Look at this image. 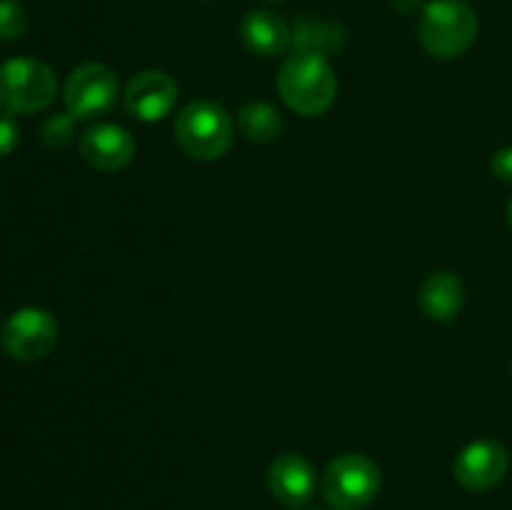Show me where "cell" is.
I'll use <instances>...</instances> for the list:
<instances>
[{
  "label": "cell",
  "instance_id": "1",
  "mask_svg": "<svg viewBox=\"0 0 512 510\" xmlns=\"http://www.w3.org/2000/svg\"><path fill=\"white\" fill-rule=\"evenodd\" d=\"M278 93L283 103L305 118L323 115L338 95V78L325 55L295 50L278 73Z\"/></svg>",
  "mask_w": 512,
  "mask_h": 510
},
{
  "label": "cell",
  "instance_id": "2",
  "mask_svg": "<svg viewBox=\"0 0 512 510\" xmlns=\"http://www.w3.org/2000/svg\"><path fill=\"white\" fill-rule=\"evenodd\" d=\"M418 38L435 58H458L478 38V15L463 0H430L420 13Z\"/></svg>",
  "mask_w": 512,
  "mask_h": 510
},
{
  "label": "cell",
  "instance_id": "3",
  "mask_svg": "<svg viewBox=\"0 0 512 510\" xmlns=\"http://www.w3.org/2000/svg\"><path fill=\"white\" fill-rule=\"evenodd\" d=\"M175 140L193 160H218L233 145V118L213 100H193L175 118Z\"/></svg>",
  "mask_w": 512,
  "mask_h": 510
},
{
  "label": "cell",
  "instance_id": "4",
  "mask_svg": "<svg viewBox=\"0 0 512 510\" xmlns=\"http://www.w3.org/2000/svg\"><path fill=\"white\" fill-rule=\"evenodd\" d=\"M55 93H58V80L43 60L13 58L0 65V110L3 113H38L53 103Z\"/></svg>",
  "mask_w": 512,
  "mask_h": 510
},
{
  "label": "cell",
  "instance_id": "5",
  "mask_svg": "<svg viewBox=\"0 0 512 510\" xmlns=\"http://www.w3.org/2000/svg\"><path fill=\"white\" fill-rule=\"evenodd\" d=\"M380 493V468L360 453L335 458L323 473V495L338 510H363Z\"/></svg>",
  "mask_w": 512,
  "mask_h": 510
},
{
  "label": "cell",
  "instance_id": "6",
  "mask_svg": "<svg viewBox=\"0 0 512 510\" xmlns=\"http://www.w3.org/2000/svg\"><path fill=\"white\" fill-rule=\"evenodd\" d=\"M118 75L103 63H83L70 70L63 85L68 113L78 120H93L108 113L118 100Z\"/></svg>",
  "mask_w": 512,
  "mask_h": 510
},
{
  "label": "cell",
  "instance_id": "7",
  "mask_svg": "<svg viewBox=\"0 0 512 510\" xmlns=\"http://www.w3.org/2000/svg\"><path fill=\"white\" fill-rule=\"evenodd\" d=\"M58 320L45 308H20L0 328V345L20 363L40 360L58 343Z\"/></svg>",
  "mask_w": 512,
  "mask_h": 510
},
{
  "label": "cell",
  "instance_id": "8",
  "mask_svg": "<svg viewBox=\"0 0 512 510\" xmlns=\"http://www.w3.org/2000/svg\"><path fill=\"white\" fill-rule=\"evenodd\" d=\"M510 465V455L503 443L493 438L475 440V443L465 445L458 453L453 465L455 480L463 485L465 490L473 493H485V490L495 488L500 480L505 478Z\"/></svg>",
  "mask_w": 512,
  "mask_h": 510
},
{
  "label": "cell",
  "instance_id": "9",
  "mask_svg": "<svg viewBox=\"0 0 512 510\" xmlns=\"http://www.w3.org/2000/svg\"><path fill=\"white\" fill-rule=\"evenodd\" d=\"M125 110L143 123L165 118L178 103V83L165 70H143L125 85Z\"/></svg>",
  "mask_w": 512,
  "mask_h": 510
},
{
  "label": "cell",
  "instance_id": "10",
  "mask_svg": "<svg viewBox=\"0 0 512 510\" xmlns=\"http://www.w3.org/2000/svg\"><path fill=\"white\" fill-rule=\"evenodd\" d=\"M78 148L85 163L103 173L128 168L135 158L133 135L115 123H100L85 130L78 140Z\"/></svg>",
  "mask_w": 512,
  "mask_h": 510
},
{
  "label": "cell",
  "instance_id": "11",
  "mask_svg": "<svg viewBox=\"0 0 512 510\" xmlns=\"http://www.w3.org/2000/svg\"><path fill=\"white\" fill-rule=\"evenodd\" d=\"M270 493L285 505V508L300 510L310 503L318 488L315 470L303 455L283 453L270 463L268 470Z\"/></svg>",
  "mask_w": 512,
  "mask_h": 510
},
{
  "label": "cell",
  "instance_id": "12",
  "mask_svg": "<svg viewBox=\"0 0 512 510\" xmlns=\"http://www.w3.org/2000/svg\"><path fill=\"white\" fill-rule=\"evenodd\" d=\"M240 38L250 53L275 58L293 43V30L285 23L283 15L273 10H250L240 23Z\"/></svg>",
  "mask_w": 512,
  "mask_h": 510
},
{
  "label": "cell",
  "instance_id": "13",
  "mask_svg": "<svg viewBox=\"0 0 512 510\" xmlns=\"http://www.w3.org/2000/svg\"><path fill=\"white\" fill-rule=\"evenodd\" d=\"M418 303L430 320L450 323V320L458 318V313L463 310V280L455 273H450V270H438V273L428 275V278L423 280V285H420Z\"/></svg>",
  "mask_w": 512,
  "mask_h": 510
},
{
  "label": "cell",
  "instance_id": "14",
  "mask_svg": "<svg viewBox=\"0 0 512 510\" xmlns=\"http://www.w3.org/2000/svg\"><path fill=\"white\" fill-rule=\"evenodd\" d=\"M348 40V33L340 23L333 20H298L293 28V45L300 53L330 55L340 50Z\"/></svg>",
  "mask_w": 512,
  "mask_h": 510
},
{
  "label": "cell",
  "instance_id": "15",
  "mask_svg": "<svg viewBox=\"0 0 512 510\" xmlns=\"http://www.w3.org/2000/svg\"><path fill=\"white\" fill-rule=\"evenodd\" d=\"M238 130L250 143H273L283 133V115L268 103H245L238 110Z\"/></svg>",
  "mask_w": 512,
  "mask_h": 510
},
{
  "label": "cell",
  "instance_id": "16",
  "mask_svg": "<svg viewBox=\"0 0 512 510\" xmlns=\"http://www.w3.org/2000/svg\"><path fill=\"white\" fill-rule=\"evenodd\" d=\"M75 125L78 118L73 113H53L40 125V138L48 148H65L75 138Z\"/></svg>",
  "mask_w": 512,
  "mask_h": 510
},
{
  "label": "cell",
  "instance_id": "17",
  "mask_svg": "<svg viewBox=\"0 0 512 510\" xmlns=\"http://www.w3.org/2000/svg\"><path fill=\"white\" fill-rule=\"evenodd\" d=\"M28 15L18 0H0V40H18L25 33Z\"/></svg>",
  "mask_w": 512,
  "mask_h": 510
},
{
  "label": "cell",
  "instance_id": "18",
  "mask_svg": "<svg viewBox=\"0 0 512 510\" xmlns=\"http://www.w3.org/2000/svg\"><path fill=\"white\" fill-rule=\"evenodd\" d=\"M18 140H20L18 123H15L13 115L0 110V155L13 153L15 145H18Z\"/></svg>",
  "mask_w": 512,
  "mask_h": 510
},
{
  "label": "cell",
  "instance_id": "19",
  "mask_svg": "<svg viewBox=\"0 0 512 510\" xmlns=\"http://www.w3.org/2000/svg\"><path fill=\"white\" fill-rule=\"evenodd\" d=\"M490 170L503 183H512V145L495 150L493 160H490Z\"/></svg>",
  "mask_w": 512,
  "mask_h": 510
},
{
  "label": "cell",
  "instance_id": "20",
  "mask_svg": "<svg viewBox=\"0 0 512 510\" xmlns=\"http://www.w3.org/2000/svg\"><path fill=\"white\" fill-rule=\"evenodd\" d=\"M390 3H393V8H398L400 13H413V10L425 8L423 0H390Z\"/></svg>",
  "mask_w": 512,
  "mask_h": 510
},
{
  "label": "cell",
  "instance_id": "21",
  "mask_svg": "<svg viewBox=\"0 0 512 510\" xmlns=\"http://www.w3.org/2000/svg\"><path fill=\"white\" fill-rule=\"evenodd\" d=\"M508 225H510V230H512V198H510V203H508Z\"/></svg>",
  "mask_w": 512,
  "mask_h": 510
},
{
  "label": "cell",
  "instance_id": "22",
  "mask_svg": "<svg viewBox=\"0 0 512 510\" xmlns=\"http://www.w3.org/2000/svg\"><path fill=\"white\" fill-rule=\"evenodd\" d=\"M265 3H278V0H265Z\"/></svg>",
  "mask_w": 512,
  "mask_h": 510
},
{
  "label": "cell",
  "instance_id": "23",
  "mask_svg": "<svg viewBox=\"0 0 512 510\" xmlns=\"http://www.w3.org/2000/svg\"><path fill=\"white\" fill-rule=\"evenodd\" d=\"M308 510H325V508H308Z\"/></svg>",
  "mask_w": 512,
  "mask_h": 510
}]
</instances>
